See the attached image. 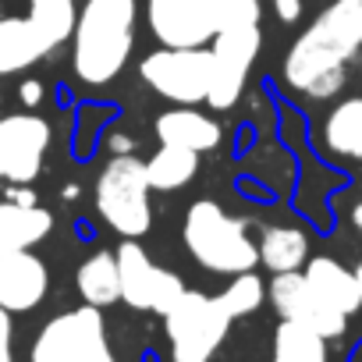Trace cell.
I'll list each match as a JSON object with an SVG mask.
<instances>
[{
    "label": "cell",
    "instance_id": "83f0119b",
    "mask_svg": "<svg viewBox=\"0 0 362 362\" xmlns=\"http://www.w3.org/2000/svg\"><path fill=\"white\" fill-rule=\"evenodd\" d=\"M302 11H305L302 0H274V15H277V22H284V25H295V22L302 18Z\"/></svg>",
    "mask_w": 362,
    "mask_h": 362
},
{
    "label": "cell",
    "instance_id": "3957f363",
    "mask_svg": "<svg viewBox=\"0 0 362 362\" xmlns=\"http://www.w3.org/2000/svg\"><path fill=\"white\" fill-rule=\"evenodd\" d=\"M181 242L203 270L221 277H235L259 267V252L256 242L249 238V224L228 214L214 199L189 203L185 221H181Z\"/></svg>",
    "mask_w": 362,
    "mask_h": 362
},
{
    "label": "cell",
    "instance_id": "8fae6325",
    "mask_svg": "<svg viewBox=\"0 0 362 362\" xmlns=\"http://www.w3.org/2000/svg\"><path fill=\"white\" fill-rule=\"evenodd\" d=\"M267 298L270 305L277 309L281 320H291V323H302L309 330H316L320 337L334 341L344 334L348 327V316L337 313L334 305H327L302 277V270H288V274H274V281L267 284Z\"/></svg>",
    "mask_w": 362,
    "mask_h": 362
},
{
    "label": "cell",
    "instance_id": "d6986e66",
    "mask_svg": "<svg viewBox=\"0 0 362 362\" xmlns=\"http://www.w3.org/2000/svg\"><path fill=\"white\" fill-rule=\"evenodd\" d=\"M146 181L153 192H177L199 174V153L181 149V146H156L149 160H142Z\"/></svg>",
    "mask_w": 362,
    "mask_h": 362
},
{
    "label": "cell",
    "instance_id": "5b68a950",
    "mask_svg": "<svg viewBox=\"0 0 362 362\" xmlns=\"http://www.w3.org/2000/svg\"><path fill=\"white\" fill-rule=\"evenodd\" d=\"M160 320L170 341V362H210L235 323L217 295L192 291V288H185V295Z\"/></svg>",
    "mask_w": 362,
    "mask_h": 362
},
{
    "label": "cell",
    "instance_id": "d4e9b609",
    "mask_svg": "<svg viewBox=\"0 0 362 362\" xmlns=\"http://www.w3.org/2000/svg\"><path fill=\"white\" fill-rule=\"evenodd\" d=\"M210 8H214L217 33L245 29V25H263V4H259V0H210Z\"/></svg>",
    "mask_w": 362,
    "mask_h": 362
},
{
    "label": "cell",
    "instance_id": "7a4b0ae2",
    "mask_svg": "<svg viewBox=\"0 0 362 362\" xmlns=\"http://www.w3.org/2000/svg\"><path fill=\"white\" fill-rule=\"evenodd\" d=\"M139 0H86L71 29V71L82 86H110L135 50Z\"/></svg>",
    "mask_w": 362,
    "mask_h": 362
},
{
    "label": "cell",
    "instance_id": "ac0fdd59",
    "mask_svg": "<svg viewBox=\"0 0 362 362\" xmlns=\"http://www.w3.org/2000/svg\"><path fill=\"white\" fill-rule=\"evenodd\" d=\"M75 288L82 295L86 305L107 309L114 302H121V281H117V259L110 249H96L89 259L78 263L75 270Z\"/></svg>",
    "mask_w": 362,
    "mask_h": 362
},
{
    "label": "cell",
    "instance_id": "484cf974",
    "mask_svg": "<svg viewBox=\"0 0 362 362\" xmlns=\"http://www.w3.org/2000/svg\"><path fill=\"white\" fill-rule=\"evenodd\" d=\"M181 295H185V281H181L174 270H160V281H156V291H153V305H149V313L163 316Z\"/></svg>",
    "mask_w": 362,
    "mask_h": 362
},
{
    "label": "cell",
    "instance_id": "7402d4cb",
    "mask_svg": "<svg viewBox=\"0 0 362 362\" xmlns=\"http://www.w3.org/2000/svg\"><path fill=\"white\" fill-rule=\"evenodd\" d=\"M270 362H330V348H327V337H320L316 330L281 320L274 330Z\"/></svg>",
    "mask_w": 362,
    "mask_h": 362
},
{
    "label": "cell",
    "instance_id": "277c9868",
    "mask_svg": "<svg viewBox=\"0 0 362 362\" xmlns=\"http://www.w3.org/2000/svg\"><path fill=\"white\" fill-rule=\"evenodd\" d=\"M93 203L100 221L121 238H142L153 228V189L146 167L132 153H117L103 163L93 185Z\"/></svg>",
    "mask_w": 362,
    "mask_h": 362
},
{
    "label": "cell",
    "instance_id": "ba28073f",
    "mask_svg": "<svg viewBox=\"0 0 362 362\" xmlns=\"http://www.w3.org/2000/svg\"><path fill=\"white\" fill-rule=\"evenodd\" d=\"M263 50V25H245V29H224L210 40V57H214V71H210V89L206 100L214 110H231L249 82V71L256 64Z\"/></svg>",
    "mask_w": 362,
    "mask_h": 362
},
{
    "label": "cell",
    "instance_id": "6da1fadb",
    "mask_svg": "<svg viewBox=\"0 0 362 362\" xmlns=\"http://www.w3.org/2000/svg\"><path fill=\"white\" fill-rule=\"evenodd\" d=\"M358 50H362V0H334L291 43L284 57V82L309 100H330L344 89L348 61Z\"/></svg>",
    "mask_w": 362,
    "mask_h": 362
},
{
    "label": "cell",
    "instance_id": "44dd1931",
    "mask_svg": "<svg viewBox=\"0 0 362 362\" xmlns=\"http://www.w3.org/2000/svg\"><path fill=\"white\" fill-rule=\"evenodd\" d=\"M323 146L334 156L362 160V96L341 100L323 121Z\"/></svg>",
    "mask_w": 362,
    "mask_h": 362
},
{
    "label": "cell",
    "instance_id": "8992f818",
    "mask_svg": "<svg viewBox=\"0 0 362 362\" xmlns=\"http://www.w3.org/2000/svg\"><path fill=\"white\" fill-rule=\"evenodd\" d=\"M33 362H121L107 344V323L96 305H78L43 323Z\"/></svg>",
    "mask_w": 362,
    "mask_h": 362
},
{
    "label": "cell",
    "instance_id": "2e32d148",
    "mask_svg": "<svg viewBox=\"0 0 362 362\" xmlns=\"http://www.w3.org/2000/svg\"><path fill=\"white\" fill-rule=\"evenodd\" d=\"M50 50L43 47L40 33L33 29L29 18H4L0 15V75H22L36 61H43Z\"/></svg>",
    "mask_w": 362,
    "mask_h": 362
},
{
    "label": "cell",
    "instance_id": "4dcf8cb0",
    "mask_svg": "<svg viewBox=\"0 0 362 362\" xmlns=\"http://www.w3.org/2000/svg\"><path fill=\"white\" fill-rule=\"evenodd\" d=\"M351 224L362 231V203H355V210H351Z\"/></svg>",
    "mask_w": 362,
    "mask_h": 362
},
{
    "label": "cell",
    "instance_id": "cb8c5ba5",
    "mask_svg": "<svg viewBox=\"0 0 362 362\" xmlns=\"http://www.w3.org/2000/svg\"><path fill=\"white\" fill-rule=\"evenodd\" d=\"M217 298H221V305L228 309L231 320H242V316H252L267 302V284L256 270H245V274H235L231 284Z\"/></svg>",
    "mask_w": 362,
    "mask_h": 362
},
{
    "label": "cell",
    "instance_id": "4316f807",
    "mask_svg": "<svg viewBox=\"0 0 362 362\" xmlns=\"http://www.w3.org/2000/svg\"><path fill=\"white\" fill-rule=\"evenodd\" d=\"M43 96H47V89H43L40 78H25V82H18V100H22L25 110H36V107L43 103Z\"/></svg>",
    "mask_w": 362,
    "mask_h": 362
},
{
    "label": "cell",
    "instance_id": "4fadbf2b",
    "mask_svg": "<svg viewBox=\"0 0 362 362\" xmlns=\"http://www.w3.org/2000/svg\"><path fill=\"white\" fill-rule=\"evenodd\" d=\"M153 135L163 146H181L192 153H210L221 146L224 128L217 124V117H210L206 110L196 107H174V110H160L153 121Z\"/></svg>",
    "mask_w": 362,
    "mask_h": 362
},
{
    "label": "cell",
    "instance_id": "7c38bea8",
    "mask_svg": "<svg viewBox=\"0 0 362 362\" xmlns=\"http://www.w3.org/2000/svg\"><path fill=\"white\" fill-rule=\"evenodd\" d=\"M50 291V270L33 249H18L0 259V309L33 313Z\"/></svg>",
    "mask_w": 362,
    "mask_h": 362
},
{
    "label": "cell",
    "instance_id": "5bb4252c",
    "mask_svg": "<svg viewBox=\"0 0 362 362\" xmlns=\"http://www.w3.org/2000/svg\"><path fill=\"white\" fill-rule=\"evenodd\" d=\"M114 259H117V281H121V302L135 313H149L153 305V291H156V281H160V270L149 252L135 242V238H124L117 249H114Z\"/></svg>",
    "mask_w": 362,
    "mask_h": 362
},
{
    "label": "cell",
    "instance_id": "30bf717a",
    "mask_svg": "<svg viewBox=\"0 0 362 362\" xmlns=\"http://www.w3.org/2000/svg\"><path fill=\"white\" fill-rule=\"evenodd\" d=\"M146 25L160 47H210L217 25L210 0H146Z\"/></svg>",
    "mask_w": 362,
    "mask_h": 362
},
{
    "label": "cell",
    "instance_id": "f546056e",
    "mask_svg": "<svg viewBox=\"0 0 362 362\" xmlns=\"http://www.w3.org/2000/svg\"><path fill=\"white\" fill-rule=\"evenodd\" d=\"M4 196H8L11 203H25V206H33V203H36V192H33L29 185H11Z\"/></svg>",
    "mask_w": 362,
    "mask_h": 362
},
{
    "label": "cell",
    "instance_id": "d6a6232c",
    "mask_svg": "<svg viewBox=\"0 0 362 362\" xmlns=\"http://www.w3.org/2000/svg\"><path fill=\"white\" fill-rule=\"evenodd\" d=\"M8 252H15V249H8V242H4V238H0V259H4Z\"/></svg>",
    "mask_w": 362,
    "mask_h": 362
},
{
    "label": "cell",
    "instance_id": "9a60e30c",
    "mask_svg": "<svg viewBox=\"0 0 362 362\" xmlns=\"http://www.w3.org/2000/svg\"><path fill=\"white\" fill-rule=\"evenodd\" d=\"M302 277H305V284H309L327 305H334L337 313L355 316V313L362 309V295H358L355 274H351L344 263H337L334 256H313V259H305Z\"/></svg>",
    "mask_w": 362,
    "mask_h": 362
},
{
    "label": "cell",
    "instance_id": "ffe728a7",
    "mask_svg": "<svg viewBox=\"0 0 362 362\" xmlns=\"http://www.w3.org/2000/svg\"><path fill=\"white\" fill-rule=\"evenodd\" d=\"M259 263L270 274H288V270H302L309 259V238L302 228H288V224H274L259 235L256 242Z\"/></svg>",
    "mask_w": 362,
    "mask_h": 362
},
{
    "label": "cell",
    "instance_id": "9c48e42d",
    "mask_svg": "<svg viewBox=\"0 0 362 362\" xmlns=\"http://www.w3.org/2000/svg\"><path fill=\"white\" fill-rule=\"evenodd\" d=\"M50 149V124L33 110L0 117V181L33 185Z\"/></svg>",
    "mask_w": 362,
    "mask_h": 362
},
{
    "label": "cell",
    "instance_id": "603a6c76",
    "mask_svg": "<svg viewBox=\"0 0 362 362\" xmlns=\"http://www.w3.org/2000/svg\"><path fill=\"white\" fill-rule=\"evenodd\" d=\"M33 29L40 33L47 50H57L71 40L75 18H78V4L75 0H29V15Z\"/></svg>",
    "mask_w": 362,
    "mask_h": 362
},
{
    "label": "cell",
    "instance_id": "f1b7e54d",
    "mask_svg": "<svg viewBox=\"0 0 362 362\" xmlns=\"http://www.w3.org/2000/svg\"><path fill=\"white\" fill-rule=\"evenodd\" d=\"M0 362H15L11 355V313L0 309Z\"/></svg>",
    "mask_w": 362,
    "mask_h": 362
},
{
    "label": "cell",
    "instance_id": "e0dca14e",
    "mask_svg": "<svg viewBox=\"0 0 362 362\" xmlns=\"http://www.w3.org/2000/svg\"><path fill=\"white\" fill-rule=\"evenodd\" d=\"M54 231V214L43 210L40 203H11L0 199V238L8 242V249H33Z\"/></svg>",
    "mask_w": 362,
    "mask_h": 362
},
{
    "label": "cell",
    "instance_id": "52a82bcc",
    "mask_svg": "<svg viewBox=\"0 0 362 362\" xmlns=\"http://www.w3.org/2000/svg\"><path fill=\"white\" fill-rule=\"evenodd\" d=\"M210 71H214L210 47H192V50L160 47L146 54L139 64L142 82L174 107H199L210 89Z\"/></svg>",
    "mask_w": 362,
    "mask_h": 362
},
{
    "label": "cell",
    "instance_id": "1f68e13d",
    "mask_svg": "<svg viewBox=\"0 0 362 362\" xmlns=\"http://www.w3.org/2000/svg\"><path fill=\"white\" fill-rule=\"evenodd\" d=\"M351 274H355V284H358V295H362V259L355 263V270H351Z\"/></svg>",
    "mask_w": 362,
    "mask_h": 362
}]
</instances>
